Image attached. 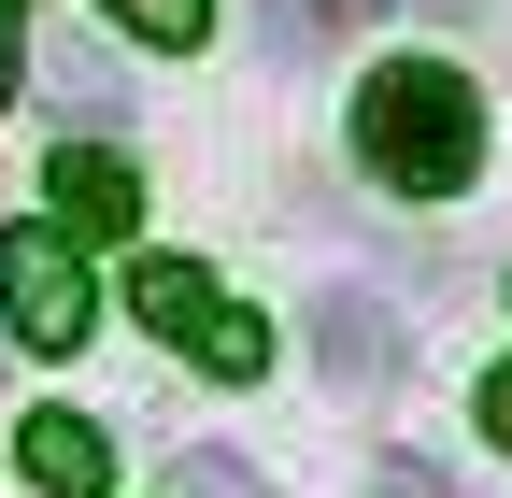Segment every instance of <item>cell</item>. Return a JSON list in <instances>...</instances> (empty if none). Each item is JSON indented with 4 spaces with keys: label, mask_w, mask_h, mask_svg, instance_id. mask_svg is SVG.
I'll list each match as a JSON object with an SVG mask.
<instances>
[{
    "label": "cell",
    "mask_w": 512,
    "mask_h": 498,
    "mask_svg": "<svg viewBox=\"0 0 512 498\" xmlns=\"http://www.w3.org/2000/svg\"><path fill=\"white\" fill-rule=\"evenodd\" d=\"M0 100H15V43H0Z\"/></svg>",
    "instance_id": "obj_10"
},
{
    "label": "cell",
    "mask_w": 512,
    "mask_h": 498,
    "mask_svg": "<svg viewBox=\"0 0 512 498\" xmlns=\"http://www.w3.org/2000/svg\"><path fill=\"white\" fill-rule=\"evenodd\" d=\"M313 356H328V385H384V356H399V328H384V299H328V314H313Z\"/></svg>",
    "instance_id": "obj_6"
},
{
    "label": "cell",
    "mask_w": 512,
    "mask_h": 498,
    "mask_svg": "<svg viewBox=\"0 0 512 498\" xmlns=\"http://www.w3.org/2000/svg\"><path fill=\"white\" fill-rule=\"evenodd\" d=\"M185 498H256V470H242V456H214V442H185Z\"/></svg>",
    "instance_id": "obj_8"
},
{
    "label": "cell",
    "mask_w": 512,
    "mask_h": 498,
    "mask_svg": "<svg viewBox=\"0 0 512 498\" xmlns=\"http://www.w3.org/2000/svg\"><path fill=\"white\" fill-rule=\"evenodd\" d=\"M43 200H57V228H72V242H114L128 214H143V171H128V157H100V143H57Z\"/></svg>",
    "instance_id": "obj_4"
},
{
    "label": "cell",
    "mask_w": 512,
    "mask_h": 498,
    "mask_svg": "<svg viewBox=\"0 0 512 498\" xmlns=\"http://www.w3.org/2000/svg\"><path fill=\"white\" fill-rule=\"evenodd\" d=\"M86 257H72V228H15L0 242V342H29V356H72L86 342Z\"/></svg>",
    "instance_id": "obj_3"
},
{
    "label": "cell",
    "mask_w": 512,
    "mask_h": 498,
    "mask_svg": "<svg viewBox=\"0 0 512 498\" xmlns=\"http://www.w3.org/2000/svg\"><path fill=\"white\" fill-rule=\"evenodd\" d=\"M100 15H114L128 43H200V29H214V0H100Z\"/></svg>",
    "instance_id": "obj_7"
},
{
    "label": "cell",
    "mask_w": 512,
    "mask_h": 498,
    "mask_svg": "<svg viewBox=\"0 0 512 498\" xmlns=\"http://www.w3.org/2000/svg\"><path fill=\"white\" fill-rule=\"evenodd\" d=\"M128 314H143L171 356H200L214 385H256V370H271V328H256L214 271H185V257H143V271H128Z\"/></svg>",
    "instance_id": "obj_2"
},
{
    "label": "cell",
    "mask_w": 512,
    "mask_h": 498,
    "mask_svg": "<svg viewBox=\"0 0 512 498\" xmlns=\"http://www.w3.org/2000/svg\"><path fill=\"white\" fill-rule=\"evenodd\" d=\"M484 442H498V456H512V356H498V370H484Z\"/></svg>",
    "instance_id": "obj_9"
},
{
    "label": "cell",
    "mask_w": 512,
    "mask_h": 498,
    "mask_svg": "<svg viewBox=\"0 0 512 498\" xmlns=\"http://www.w3.org/2000/svg\"><path fill=\"white\" fill-rule=\"evenodd\" d=\"M15 470H29L43 498H100V484H114V442H100L86 413H29V427H15Z\"/></svg>",
    "instance_id": "obj_5"
},
{
    "label": "cell",
    "mask_w": 512,
    "mask_h": 498,
    "mask_svg": "<svg viewBox=\"0 0 512 498\" xmlns=\"http://www.w3.org/2000/svg\"><path fill=\"white\" fill-rule=\"evenodd\" d=\"M356 171L399 185V200H456L484 171V100H470L456 57H384L356 86Z\"/></svg>",
    "instance_id": "obj_1"
}]
</instances>
